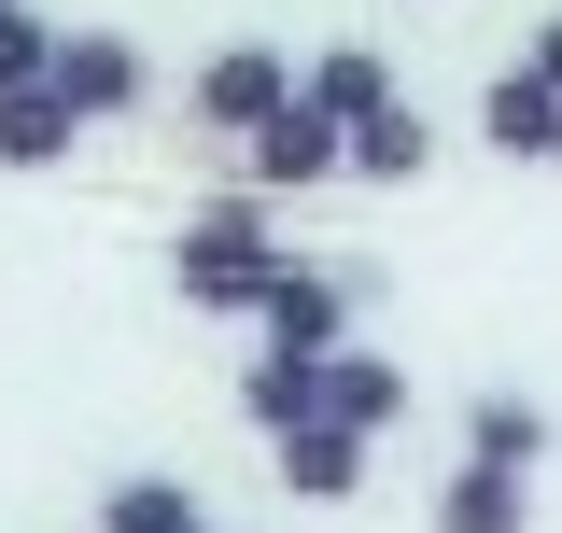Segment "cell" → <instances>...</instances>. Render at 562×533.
<instances>
[{
  "label": "cell",
  "instance_id": "cell-1",
  "mask_svg": "<svg viewBox=\"0 0 562 533\" xmlns=\"http://www.w3.org/2000/svg\"><path fill=\"white\" fill-rule=\"evenodd\" d=\"M268 266H281V239H268V211H254V197L198 211V225L169 239V281H183V309H254V295H268Z\"/></svg>",
  "mask_w": 562,
  "mask_h": 533
},
{
  "label": "cell",
  "instance_id": "cell-2",
  "mask_svg": "<svg viewBox=\"0 0 562 533\" xmlns=\"http://www.w3.org/2000/svg\"><path fill=\"white\" fill-rule=\"evenodd\" d=\"M43 84H57L70 113L99 127V113H140V84H155V70H140V43H127V29H57V57H43Z\"/></svg>",
  "mask_w": 562,
  "mask_h": 533
},
{
  "label": "cell",
  "instance_id": "cell-3",
  "mask_svg": "<svg viewBox=\"0 0 562 533\" xmlns=\"http://www.w3.org/2000/svg\"><path fill=\"white\" fill-rule=\"evenodd\" d=\"M254 324H268V351H338V337H351V281L281 253V266H268V295H254Z\"/></svg>",
  "mask_w": 562,
  "mask_h": 533
},
{
  "label": "cell",
  "instance_id": "cell-4",
  "mask_svg": "<svg viewBox=\"0 0 562 533\" xmlns=\"http://www.w3.org/2000/svg\"><path fill=\"white\" fill-rule=\"evenodd\" d=\"M338 140H351V127L324 113V99H281L239 155H254V183H268V197H295V183H324V169H338Z\"/></svg>",
  "mask_w": 562,
  "mask_h": 533
},
{
  "label": "cell",
  "instance_id": "cell-5",
  "mask_svg": "<svg viewBox=\"0 0 562 533\" xmlns=\"http://www.w3.org/2000/svg\"><path fill=\"white\" fill-rule=\"evenodd\" d=\"M281 99H295V70H281L268 43H225V57L198 70V127H225V140H254Z\"/></svg>",
  "mask_w": 562,
  "mask_h": 533
},
{
  "label": "cell",
  "instance_id": "cell-6",
  "mask_svg": "<svg viewBox=\"0 0 562 533\" xmlns=\"http://www.w3.org/2000/svg\"><path fill=\"white\" fill-rule=\"evenodd\" d=\"M281 491H310V506L366 491V435L351 421H281Z\"/></svg>",
  "mask_w": 562,
  "mask_h": 533
},
{
  "label": "cell",
  "instance_id": "cell-7",
  "mask_svg": "<svg viewBox=\"0 0 562 533\" xmlns=\"http://www.w3.org/2000/svg\"><path fill=\"white\" fill-rule=\"evenodd\" d=\"M324 421H351V435H380V421H408V365H380V351H324Z\"/></svg>",
  "mask_w": 562,
  "mask_h": 533
},
{
  "label": "cell",
  "instance_id": "cell-8",
  "mask_svg": "<svg viewBox=\"0 0 562 533\" xmlns=\"http://www.w3.org/2000/svg\"><path fill=\"white\" fill-rule=\"evenodd\" d=\"M70 127H85V113H70L57 84H0V169H57Z\"/></svg>",
  "mask_w": 562,
  "mask_h": 533
},
{
  "label": "cell",
  "instance_id": "cell-9",
  "mask_svg": "<svg viewBox=\"0 0 562 533\" xmlns=\"http://www.w3.org/2000/svg\"><path fill=\"white\" fill-rule=\"evenodd\" d=\"M422 155H436V140H422V113H408V99L351 113V140H338V169H366V183H422Z\"/></svg>",
  "mask_w": 562,
  "mask_h": 533
},
{
  "label": "cell",
  "instance_id": "cell-10",
  "mask_svg": "<svg viewBox=\"0 0 562 533\" xmlns=\"http://www.w3.org/2000/svg\"><path fill=\"white\" fill-rule=\"evenodd\" d=\"M239 407H254V421H324V351H268V365H254V379H239Z\"/></svg>",
  "mask_w": 562,
  "mask_h": 533
},
{
  "label": "cell",
  "instance_id": "cell-11",
  "mask_svg": "<svg viewBox=\"0 0 562 533\" xmlns=\"http://www.w3.org/2000/svg\"><path fill=\"white\" fill-rule=\"evenodd\" d=\"M436 533H520V464H464L436 491Z\"/></svg>",
  "mask_w": 562,
  "mask_h": 533
},
{
  "label": "cell",
  "instance_id": "cell-12",
  "mask_svg": "<svg viewBox=\"0 0 562 533\" xmlns=\"http://www.w3.org/2000/svg\"><path fill=\"white\" fill-rule=\"evenodd\" d=\"M99 533H211V520H198V491H183V477H113Z\"/></svg>",
  "mask_w": 562,
  "mask_h": 533
},
{
  "label": "cell",
  "instance_id": "cell-13",
  "mask_svg": "<svg viewBox=\"0 0 562 533\" xmlns=\"http://www.w3.org/2000/svg\"><path fill=\"white\" fill-rule=\"evenodd\" d=\"M479 127L506 140V155H549V140H562V99L535 84V70H506V84H492V113H479Z\"/></svg>",
  "mask_w": 562,
  "mask_h": 533
},
{
  "label": "cell",
  "instance_id": "cell-14",
  "mask_svg": "<svg viewBox=\"0 0 562 533\" xmlns=\"http://www.w3.org/2000/svg\"><path fill=\"white\" fill-rule=\"evenodd\" d=\"M464 450H479V464H535V450H549V407H535V394H479Z\"/></svg>",
  "mask_w": 562,
  "mask_h": 533
},
{
  "label": "cell",
  "instance_id": "cell-15",
  "mask_svg": "<svg viewBox=\"0 0 562 533\" xmlns=\"http://www.w3.org/2000/svg\"><path fill=\"white\" fill-rule=\"evenodd\" d=\"M295 99H324V113H338V127H351V113H380V99H394V70L366 57V43H338V57L310 70V84H295Z\"/></svg>",
  "mask_w": 562,
  "mask_h": 533
},
{
  "label": "cell",
  "instance_id": "cell-16",
  "mask_svg": "<svg viewBox=\"0 0 562 533\" xmlns=\"http://www.w3.org/2000/svg\"><path fill=\"white\" fill-rule=\"evenodd\" d=\"M43 57H57V29L29 0H0V84H43Z\"/></svg>",
  "mask_w": 562,
  "mask_h": 533
},
{
  "label": "cell",
  "instance_id": "cell-17",
  "mask_svg": "<svg viewBox=\"0 0 562 533\" xmlns=\"http://www.w3.org/2000/svg\"><path fill=\"white\" fill-rule=\"evenodd\" d=\"M520 70H535V84H549V99H562V14H549V29H535V57H520Z\"/></svg>",
  "mask_w": 562,
  "mask_h": 533
},
{
  "label": "cell",
  "instance_id": "cell-18",
  "mask_svg": "<svg viewBox=\"0 0 562 533\" xmlns=\"http://www.w3.org/2000/svg\"><path fill=\"white\" fill-rule=\"evenodd\" d=\"M549 155H562V140H549Z\"/></svg>",
  "mask_w": 562,
  "mask_h": 533
}]
</instances>
